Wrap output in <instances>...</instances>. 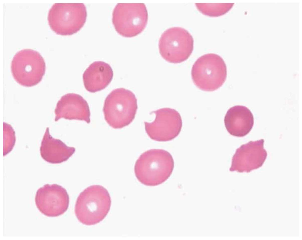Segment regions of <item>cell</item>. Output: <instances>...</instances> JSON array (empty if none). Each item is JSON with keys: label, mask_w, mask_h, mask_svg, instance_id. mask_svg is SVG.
<instances>
[{"label": "cell", "mask_w": 302, "mask_h": 240, "mask_svg": "<svg viewBox=\"0 0 302 240\" xmlns=\"http://www.w3.org/2000/svg\"><path fill=\"white\" fill-rule=\"evenodd\" d=\"M113 76V71L109 64L103 61H97L90 64L86 69L83 78L86 90L95 93L106 88Z\"/></svg>", "instance_id": "cell-14"}, {"label": "cell", "mask_w": 302, "mask_h": 240, "mask_svg": "<svg viewBox=\"0 0 302 240\" xmlns=\"http://www.w3.org/2000/svg\"><path fill=\"white\" fill-rule=\"evenodd\" d=\"M148 20L147 8L143 3H118L112 14V22L116 31L125 37L135 36L142 32Z\"/></svg>", "instance_id": "cell-7"}, {"label": "cell", "mask_w": 302, "mask_h": 240, "mask_svg": "<svg viewBox=\"0 0 302 240\" xmlns=\"http://www.w3.org/2000/svg\"><path fill=\"white\" fill-rule=\"evenodd\" d=\"M264 142L263 139L250 141L237 149L232 157L230 171L249 172L262 166L267 156Z\"/></svg>", "instance_id": "cell-11"}, {"label": "cell", "mask_w": 302, "mask_h": 240, "mask_svg": "<svg viewBox=\"0 0 302 240\" xmlns=\"http://www.w3.org/2000/svg\"><path fill=\"white\" fill-rule=\"evenodd\" d=\"M37 208L43 214L50 217L61 215L67 210L69 197L66 190L56 184H47L40 188L35 196Z\"/></svg>", "instance_id": "cell-10"}, {"label": "cell", "mask_w": 302, "mask_h": 240, "mask_svg": "<svg viewBox=\"0 0 302 240\" xmlns=\"http://www.w3.org/2000/svg\"><path fill=\"white\" fill-rule=\"evenodd\" d=\"M233 3H196L197 8L203 15L218 17L228 12L232 8Z\"/></svg>", "instance_id": "cell-16"}, {"label": "cell", "mask_w": 302, "mask_h": 240, "mask_svg": "<svg viewBox=\"0 0 302 240\" xmlns=\"http://www.w3.org/2000/svg\"><path fill=\"white\" fill-rule=\"evenodd\" d=\"M193 44V37L187 30L180 27H172L161 35L158 43L159 53L169 62L180 63L190 56Z\"/></svg>", "instance_id": "cell-8"}, {"label": "cell", "mask_w": 302, "mask_h": 240, "mask_svg": "<svg viewBox=\"0 0 302 240\" xmlns=\"http://www.w3.org/2000/svg\"><path fill=\"white\" fill-rule=\"evenodd\" d=\"M55 121L63 118L90 122V112L86 101L79 95L68 93L63 96L57 102L55 110Z\"/></svg>", "instance_id": "cell-12"}, {"label": "cell", "mask_w": 302, "mask_h": 240, "mask_svg": "<svg viewBox=\"0 0 302 240\" xmlns=\"http://www.w3.org/2000/svg\"><path fill=\"white\" fill-rule=\"evenodd\" d=\"M225 127L231 135L244 136L251 130L254 124L253 115L247 107L236 105L229 109L224 119Z\"/></svg>", "instance_id": "cell-13"}, {"label": "cell", "mask_w": 302, "mask_h": 240, "mask_svg": "<svg viewBox=\"0 0 302 240\" xmlns=\"http://www.w3.org/2000/svg\"><path fill=\"white\" fill-rule=\"evenodd\" d=\"M86 7L82 3H55L50 9L47 21L56 34L70 35L79 31L86 21Z\"/></svg>", "instance_id": "cell-4"}, {"label": "cell", "mask_w": 302, "mask_h": 240, "mask_svg": "<svg viewBox=\"0 0 302 240\" xmlns=\"http://www.w3.org/2000/svg\"><path fill=\"white\" fill-rule=\"evenodd\" d=\"M15 142V132L12 126L3 123V156L6 155L12 150Z\"/></svg>", "instance_id": "cell-17"}, {"label": "cell", "mask_w": 302, "mask_h": 240, "mask_svg": "<svg viewBox=\"0 0 302 240\" xmlns=\"http://www.w3.org/2000/svg\"><path fill=\"white\" fill-rule=\"evenodd\" d=\"M11 68L12 76L18 84L30 87L41 81L45 74L46 65L43 57L39 52L26 49L15 54Z\"/></svg>", "instance_id": "cell-6"}, {"label": "cell", "mask_w": 302, "mask_h": 240, "mask_svg": "<svg viewBox=\"0 0 302 240\" xmlns=\"http://www.w3.org/2000/svg\"><path fill=\"white\" fill-rule=\"evenodd\" d=\"M137 107V99L132 91L124 88L115 89L104 101L103 111L105 120L114 129L122 128L132 121Z\"/></svg>", "instance_id": "cell-3"}, {"label": "cell", "mask_w": 302, "mask_h": 240, "mask_svg": "<svg viewBox=\"0 0 302 240\" xmlns=\"http://www.w3.org/2000/svg\"><path fill=\"white\" fill-rule=\"evenodd\" d=\"M154 120L144 122L145 130L152 139L158 141H171L176 137L181 130L182 122L180 114L169 108H162L153 111Z\"/></svg>", "instance_id": "cell-9"}, {"label": "cell", "mask_w": 302, "mask_h": 240, "mask_svg": "<svg viewBox=\"0 0 302 240\" xmlns=\"http://www.w3.org/2000/svg\"><path fill=\"white\" fill-rule=\"evenodd\" d=\"M174 167V160L170 153L162 149H153L140 155L135 163L134 172L142 184L155 186L166 181Z\"/></svg>", "instance_id": "cell-1"}, {"label": "cell", "mask_w": 302, "mask_h": 240, "mask_svg": "<svg viewBox=\"0 0 302 240\" xmlns=\"http://www.w3.org/2000/svg\"><path fill=\"white\" fill-rule=\"evenodd\" d=\"M225 63L220 56L209 53L199 57L192 67L191 75L193 82L199 89L212 91L220 88L227 77Z\"/></svg>", "instance_id": "cell-5"}, {"label": "cell", "mask_w": 302, "mask_h": 240, "mask_svg": "<svg viewBox=\"0 0 302 240\" xmlns=\"http://www.w3.org/2000/svg\"><path fill=\"white\" fill-rule=\"evenodd\" d=\"M111 204V197L106 188L99 185L91 186L78 197L75 207V215L83 224L94 225L106 217Z\"/></svg>", "instance_id": "cell-2"}, {"label": "cell", "mask_w": 302, "mask_h": 240, "mask_svg": "<svg viewBox=\"0 0 302 240\" xmlns=\"http://www.w3.org/2000/svg\"><path fill=\"white\" fill-rule=\"evenodd\" d=\"M75 148L67 146L61 140L54 138L47 128L40 149L42 157L52 164H59L68 160L74 153Z\"/></svg>", "instance_id": "cell-15"}]
</instances>
